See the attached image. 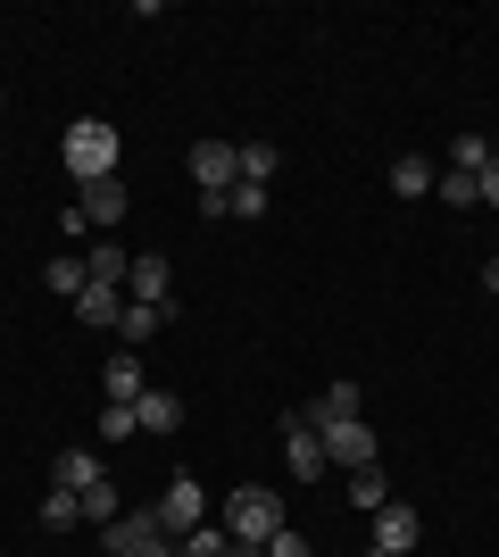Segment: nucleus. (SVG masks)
<instances>
[{"mask_svg":"<svg viewBox=\"0 0 499 557\" xmlns=\"http://www.w3.org/2000/svg\"><path fill=\"white\" fill-rule=\"evenodd\" d=\"M75 499H84V524H100V533H109V524L125 516V508H117V483H109V474H100L92 491H75Z\"/></svg>","mask_w":499,"mask_h":557,"instance_id":"6ab92c4d","label":"nucleus"},{"mask_svg":"<svg viewBox=\"0 0 499 557\" xmlns=\"http://www.w3.org/2000/svg\"><path fill=\"white\" fill-rule=\"evenodd\" d=\"M383 499H391V491H383V474H375V466H366V474H350V508H366V516H375Z\"/></svg>","mask_w":499,"mask_h":557,"instance_id":"393cba45","label":"nucleus"},{"mask_svg":"<svg viewBox=\"0 0 499 557\" xmlns=\"http://www.w3.org/2000/svg\"><path fill=\"white\" fill-rule=\"evenodd\" d=\"M175 557H241V549H234V533H225V524H191V533L175 541Z\"/></svg>","mask_w":499,"mask_h":557,"instance_id":"dca6fc26","label":"nucleus"},{"mask_svg":"<svg viewBox=\"0 0 499 557\" xmlns=\"http://www.w3.org/2000/svg\"><path fill=\"white\" fill-rule=\"evenodd\" d=\"M433 175H441L433 159H391V191H400V200H425V191H433Z\"/></svg>","mask_w":499,"mask_h":557,"instance_id":"a211bd4d","label":"nucleus"},{"mask_svg":"<svg viewBox=\"0 0 499 557\" xmlns=\"http://www.w3.org/2000/svg\"><path fill=\"white\" fill-rule=\"evenodd\" d=\"M125 300H142V308H175V267H166L159 250H142L134 267H125Z\"/></svg>","mask_w":499,"mask_h":557,"instance_id":"0eeeda50","label":"nucleus"},{"mask_svg":"<svg viewBox=\"0 0 499 557\" xmlns=\"http://www.w3.org/2000/svg\"><path fill=\"white\" fill-rule=\"evenodd\" d=\"M316 433H325V458L333 466H350V474H366V466H375V424H316Z\"/></svg>","mask_w":499,"mask_h":557,"instance_id":"6e6552de","label":"nucleus"},{"mask_svg":"<svg viewBox=\"0 0 499 557\" xmlns=\"http://www.w3.org/2000/svg\"><path fill=\"white\" fill-rule=\"evenodd\" d=\"M59 159H67L75 184H100V175H117V125H109V116H75L67 141H59Z\"/></svg>","mask_w":499,"mask_h":557,"instance_id":"f03ea898","label":"nucleus"},{"mask_svg":"<svg viewBox=\"0 0 499 557\" xmlns=\"http://www.w3.org/2000/svg\"><path fill=\"white\" fill-rule=\"evenodd\" d=\"M84 283H92V275H84V258H50V292H67V300H75Z\"/></svg>","mask_w":499,"mask_h":557,"instance_id":"bb28decb","label":"nucleus"},{"mask_svg":"<svg viewBox=\"0 0 499 557\" xmlns=\"http://www.w3.org/2000/svg\"><path fill=\"white\" fill-rule=\"evenodd\" d=\"M75 209H84V225H92V233L125 225V184H117V175H100V184H84V191H75Z\"/></svg>","mask_w":499,"mask_h":557,"instance_id":"9d476101","label":"nucleus"},{"mask_svg":"<svg viewBox=\"0 0 499 557\" xmlns=\"http://www.w3.org/2000/svg\"><path fill=\"white\" fill-rule=\"evenodd\" d=\"M191 184H200V200L234 191L241 184V150H234V141H191Z\"/></svg>","mask_w":499,"mask_h":557,"instance_id":"20e7f679","label":"nucleus"},{"mask_svg":"<svg viewBox=\"0 0 499 557\" xmlns=\"http://www.w3.org/2000/svg\"><path fill=\"white\" fill-rule=\"evenodd\" d=\"M117 317H125V292H109V283H84V292H75V325L117 333Z\"/></svg>","mask_w":499,"mask_h":557,"instance_id":"9b49d317","label":"nucleus"},{"mask_svg":"<svg viewBox=\"0 0 499 557\" xmlns=\"http://www.w3.org/2000/svg\"><path fill=\"white\" fill-rule=\"evenodd\" d=\"M100 383H109V399H117V408H134V399L150 392V383H142V358H109V367H100Z\"/></svg>","mask_w":499,"mask_h":557,"instance_id":"ddd939ff","label":"nucleus"},{"mask_svg":"<svg viewBox=\"0 0 499 557\" xmlns=\"http://www.w3.org/2000/svg\"><path fill=\"white\" fill-rule=\"evenodd\" d=\"M150 516H159V533H166V541H184L191 524H209V491L191 483V474H175V483L159 491V508H150Z\"/></svg>","mask_w":499,"mask_h":557,"instance_id":"7ed1b4c3","label":"nucleus"},{"mask_svg":"<svg viewBox=\"0 0 499 557\" xmlns=\"http://www.w3.org/2000/svg\"><path fill=\"white\" fill-rule=\"evenodd\" d=\"M475 191H483V209H499V150H491V166L475 175Z\"/></svg>","mask_w":499,"mask_h":557,"instance_id":"c85d7f7f","label":"nucleus"},{"mask_svg":"<svg viewBox=\"0 0 499 557\" xmlns=\"http://www.w3.org/2000/svg\"><path fill=\"white\" fill-rule=\"evenodd\" d=\"M284 458H291V474H300V483H316V474L333 466V458H325V433H316L309 417H291V424H284Z\"/></svg>","mask_w":499,"mask_h":557,"instance_id":"1a4fd4ad","label":"nucleus"},{"mask_svg":"<svg viewBox=\"0 0 499 557\" xmlns=\"http://www.w3.org/2000/svg\"><path fill=\"white\" fill-rule=\"evenodd\" d=\"M366 557H383V549H366Z\"/></svg>","mask_w":499,"mask_h":557,"instance_id":"7c9ffc66","label":"nucleus"},{"mask_svg":"<svg viewBox=\"0 0 499 557\" xmlns=\"http://www.w3.org/2000/svg\"><path fill=\"white\" fill-rule=\"evenodd\" d=\"M483 292H499V258H483Z\"/></svg>","mask_w":499,"mask_h":557,"instance_id":"c756f323","label":"nucleus"},{"mask_svg":"<svg viewBox=\"0 0 499 557\" xmlns=\"http://www.w3.org/2000/svg\"><path fill=\"white\" fill-rule=\"evenodd\" d=\"M109 557H175V541L159 533V516H117V524H109Z\"/></svg>","mask_w":499,"mask_h":557,"instance_id":"423d86ee","label":"nucleus"},{"mask_svg":"<svg viewBox=\"0 0 499 557\" xmlns=\"http://www.w3.org/2000/svg\"><path fill=\"white\" fill-rule=\"evenodd\" d=\"M42 524H50V533H67V524H84V499L50 483V491H42Z\"/></svg>","mask_w":499,"mask_h":557,"instance_id":"4be33fe9","label":"nucleus"},{"mask_svg":"<svg viewBox=\"0 0 499 557\" xmlns=\"http://www.w3.org/2000/svg\"><path fill=\"white\" fill-rule=\"evenodd\" d=\"M225 533H234V549H241V557H259L266 541L284 533V491H266V483L225 491Z\"/></svg>","mask_w":499,"mask_h":557,"instance_id":"f257e3e1","label":"nucleus"},{"mask_svg":"<svg viewBox=\"0 0 499 557\" xmlns=\"http://www.w3.org/2000/svg\"><path fill=\"white\" fill-rule=\"evenodd\" d=\"M100 442H125V433H142V424H134V408H117V399H109V408H100V424H92Z\"/></svg>","mask_w":499,"mask_h":557,"instance_id":"a878e982","label":"nucleus"},{"mask_svg":"<svg viewBox=\"0 0 499 557\" xmlns=\"http://www.w3.org/2000/svg\"><path fill=\"white\" fill-rule=\"evenodd\" d=\"M175 417H184V399H175V392H142V399H134V424H142V433H175Z\"/></svg>","mask_w":499,"mask_h":557,"instance_id":"2eb2a0df","label":"nucleus"},{"mask_svg":"<svg viewBox=\"0 0 499 557\" xmlns=\"http://www.w3.org/2000/svg\"><path fill=\"white\" fill-rule=\"evenodd\" d=\"M275 166H284L275 141H241V184H275Z\"/></svg>","mask_w":499,"mask_h":557,"instance_id":"aec40b11","label":"nucleus"},{"mask_svg":"<svg viewBox=\"0 0 499 557\" xmlns=\"http://www.w3.org/2000/svg\"><path fill=\"white\" fill-rule=\"evenodd\" d=\"M358 417V383H325V399H316L309 424H350Z\"/></svg>","mask_w":499,"mask_h":557,"instance_id":"412c9836","label":"nucleus"},{"mask_svg":"<svg viewBox=\"0 0 499 557\" xmlns=\"http://www.w3.org/2000/svg\"><path fill=\"white\" fill-rule=\"evenodd\" d=\"M416 541H425V516L408 508V499H383L375 508V549L383 557H416Z\"/></svg>","mask_w":499,"mask_h":557,"instance_id":"39448f33","label":"nucleus"},{"mask_svg":"<svg viewBox=\"0 0 499 557\" xmlns=\"http://www.w3.org/2000/svg\"><path fill=\"white\" fill-rule=\"evenodd\" d=\"M166 317H175V308H142V300H125V317H117V342H125V349H142L150 333L166 325Z\"/></svg>","mask_w":499,"mask_h":557,"instance_id":"4468645a","label":"nucleus"},{"mask_svg":"<svg viewBox=\"0 0 499 557\" xmlns=\"http://www.w3.org/2000/svg\"><path fill=\"white\" fill-rule=\"evenodd\" d=\"M450 166H458V175H483V166H491V141H483V134H458L450 141Z\"/></svg>","mask_w":499,"mask_h":557,"instance_id":"5701e85b","label":"nucleus"},{"mask_svg":"<svg viewBox=\"0 0 499 557\" xmlns=\"http://www.w3.org/2000/svg\"><path fill=\"white\" fill-rule=\"evenodd\" d=\"M50 483L59 491H92L100 483V449H59V458H50Z\"/></svg>","mask_w":499,"mask_h":557,"instance_id":"f8f14e48","label":"nucleus"},{"mask_svg":"<svg viewBox=\"0 0 499 557\" xmlns=\"http://www.w3.org/2000/svg\"><path fill=\"white\" fill-rule=\"evenodd\" d=\"M259 557H316V549H309V533H291V524H284V533L266 541V549H259Z\"/></svg>","mask_w":499,"mask_h":557,"instance_id":"cd10ccee","label":"nucleus"},{"mask_svg":"<svg viewBox=\"0 0 499 557\" xmlns=\"http://www.w3.org/2000/svg\"><path fill=\"white\" fill-rule=\"evenodd\" d=\"M125 267H134V258H125L117 242H92V250H84V275H92V283H109V292L125 283Z\"/></svg>","mask_w":499,"mask_h":557,"instance_id":"f3484780","label":"nucleus"},{"mask_svg":"<svg viewBox=\"0 0 499 557\" xmlns=\"http://www.w3.org/2000/svg\"><path fill=\"white\" fill-rule=\"evenodd\" d=\"M433 191H441V200H450V209H483V191H475V175H433Z\"/></svg>","mask_w":499,"mask_h":557,"instance_id":"b1692460","label":"nucleus"}]
</instances>
